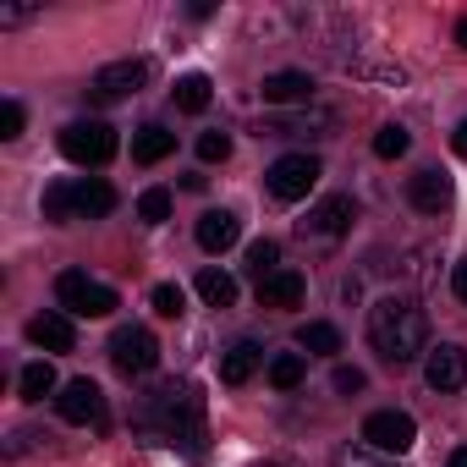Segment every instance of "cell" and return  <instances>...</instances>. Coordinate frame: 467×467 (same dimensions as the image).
Wrapping results in <instances>:
<instances>
[{"mask_svg": "<svg viewBox=\"0 0 467 467\" xmlns=\"http://www.w3.org/2000/svg\"><path fill=\"white\" fill-rule=\"evenodd\" d=\"M0 138H23V105L17 99L0 105Z\"/></svg>", "mask_w": 467, "mask_h": 467, "instance_id": "32", "label": "cell"}, {"mask_svg": "<svg viewBox=\"0 0 467 467\" xmlns=\"http://www.w3.org/2000/svg\"><path fill=\"white\" fill-rule=\"evenodd\" d=\"M56 412H61L67 423H78V429H105V423H110L105 390H99L94 379H67L61 396H56Z\"/></svg>", "mask_w": 467, "mask_h": 467, "instance_id": "10", "label": "cell"}, {"mask_svg": "<svg viewBox=\"0 0 467 467\" xmlns=\"http://www.w3.org/2000/svg\"><path fill=\"white\" fill-rule=\"evenodd\" d=\"M352 220H358L352 198L347 192H330V198H319L308 209V220H297V237L303 243H336V237H347V231H352Z\"/></svg>", "mask_w": 467, "mask_h": 467, "instance_id": "7", "label": "cell"}, {"mask_svg": "<svg viewBox=\"0 0 467 467\" xmlns=\"http://www.w3.org/2000/svg\"><path fill=\"white\" fill-rule=\"evenodd\" d=\"M61 154L72 165H105V160H116V127L72 121V127H61Z\"/></svg>", "mask_w": 467, "mask_h": 467, "instance_id": "6", "label": "cell"}, {"mask_svg": "<svg viewBox=\"0 0 467 467\" xmlns=\"http://www.w3.org/2000/svg\"><path fill=\"white\" fill-rule=\"evenodd\" d=\"M451 467H467V445H462V451H451Z\"/></svg>", "mask_w": 467, "mask_h": 467, "instance_id": "38", "label": "cell"}, {"mask_svg": "<svg viewBox=\"0 0 467 467\" xmlns=\"http://www.w3.org/2000/svg\"><path fill=\"white\" fill-rule=\"evenodd\" d=\"M330 127H336L330 110H292V116H270L265 121L270 138H325Z\"/></svg>", "mask_w": 467, "mask_h": 467, "instance_id": "14", "label": "cell"}, {"mask_svg": "<svg viewBox=\"0 0 467 467\" xmlns=\"http://www.w3.org/2000/svg\"><path fill=\"white\" fill-rule=\"evenodd\" d=\"M407 198H412V209L440 214V209H451V176H445V171H418V176L407 182Z\"/></svg>", "mask_w": 467, "mask_h": 467, "instance_id": "16", "label": "cell"}, {"mask_svg": "<svg viewBox=\"0 0 467 467\" xmlns=\"http://www.w3.org/2000/svg\"><path fill=\"white\" fill-rule=\"evenodd\" d=\"M182 308H187V297H182V286H154V314H165V319H182Z\"/></svg>", "mask_w": 467, "mask_h": 467, "instance_id": "30", "label": "cell"}, {"mask_svg": "<svg viewBox=\"0 0 467 467\" xmlns=\"http://www.w3.org/2000/svg\"><path fill=\"white\" fill-rule=\"evenodd\" d=\"M456 45H462V50H467V17H462V23H456Z\"/></svg>", "mask_w": 467, "mask_h": 467, "instance_id": "37", "label": "cell"}, {"mask_svg": "<svg viewBox=\"0 0 467 467\" xmlns=\"http://www.w3.org/2000/svg\"><path fill=\"white\" fill-rule=\"evenodd\" d=\"M39 6H0V28H17V23H28Z\"/></svg>", "mask_w": 467, "mask_h": 467, "instance_id": "34", "label": "cell"}, {"mask_svg": "<svg viewBox=\"0 0 467 467\" xmlns=\"http://www.w3.org/2000/svg\"><path fill=\"white\" fill-rule=\"evenodd\" d=\"M198 160H209V165L214 160H231V132H203L198 138Z\"/></svg>", "mask_w": 467, "mask_h": 467, "instance_id": "31", "label": "cell"}, {"mask_svg": "<svg viewBox=\"0 0 467 467\" xmlns=\"http://www.w3.org/2000/svg\"><path fill=\"white\" fill-rule=\"evenodd\" d=\"M237 237H243V220L231 214V209H209V214L198 220V248H203V254H225Z\"/></svg>", "mask_w": 467, "mask_h": 467, "instance_id": "15", "label": "cell"}, {"mask_svg": "<svg viewBox=\"0 0 467 467\" xmlns=\"http://www.w3.org/2000/svg\"><path fill=\"white\" fill-rule=\"evenodd\" d=\"M423 379H429V390H440V396L462 390V385H467V352H462L456 341L429 347V358H423Z\"/></svg>", "mask_w": 467, "mask_h": 467, "instance_id": "12", "label": "cell"}, {"mask_svg": "<svg viewBox=\"0 0 467 467\" xmlns=\"http://www.w3.org/2000/svg\"><path fill=\"white\" fill-rule=\"evenodd\" d=\"M303 374H308L303 352H275V358H270V385H275V390H297Z\"/></svg>", "mask_w": 467, "mask_h": 467, "instance_id": "24", "label": "cell"}, {"mask_svg": "<svg viewBox=\"0 0 467 467\" xmlns=\"http://www.w3.org/2000/svg\"><path fill=\"white\" fill-rule=\"evenodd\" d=\"M275 270H281V248H275L270 237L254 243V248H248V275H254V281H270Z\"/></svg>", "mask_w": 467, "mask_h": 467, "instance_id": "27", "label": "cell"}, {"mask_svg": "<svg viewBox=\"0 0 467 467\" xmlns=\"http://www.w3.org/2000/svg\"><path fill=\"white\" fill-rule=\"evenodd\" d=\"M363 385H368V379H363V368H336V390H341V396H358Z\"/></svg>", "mask_w": 467, "mask_h": 467, "instance_id": "33", "label": "cell"}, {"mask_svg": "<svg viewBox=\"0 0 467 467\" xmlns=\"http://www.w3.org/2000/svg\"><path fill=\"white\" fill-rule=\"evenodd\" d=\"M28 341L45 347V352H72L78 347V330H72L67 314H39V319H28Z\"/></svg>", "mask_w": 467, "mask_h": 467, "instance_id": "17", "label": "cell"}, {"mask_svg": "<svg viewBox=\"0 0 467 467\" xmlns=\"http://www.w3.org/2000/svg\"><path fill=\"white\" fill-rule=\"evenodd\" d=\"M308 292V281L297 270H275L270 281H259V308H297Z\"/></svg>", "mask_w": 467, "mask_h": 467, "instance_id": "19", "label": "cell"}, {"mask_svg": "<svg viewBox=\"0 0 467 467\" xmlns=\"http://www.w3.org/2000/svg\"><path fill=\"white\" fill-rule=\"evenodd\" d=\"M116 209V187L99 176H78V182H50L45 187V220L50 225H72V220H105Z\"/></svg>", "mask_w": 467, "mask_h": 467, "instance_id": "2", "label": "cell"}, {"mask_svg": "<svg viewBox=\"0 0 467 467\" xmlns=\"http://www.w3.org/2000/svg\"><path fill=\"white\" fill-rule=\"evenodd\" d=\"M451 292H456V303H467V254H462L456 270H451Z\"/></svg>", "mask_w": 467, "mask_h": 467, "instance_id": "35", "label": "cell"}, {"mask_svg": "<svg viewBox=\"0 0 467 467\" xmlns=\"http://www.w3.org/2000/svg\"><path fill=\"white\" fill-rule=\"evenodd\" d=\"M138 220H143V225H165V220H171V192H165V187H149V192L138 198Z\"/></svg>", "mask_w": 467, "mask_h": 467, "instance_id": "29", "label": "cell"}, {"mask_svg": "<svg viewBox=\"0 0 467 467\" xmlns=\"http://www.w3.org/2000/svg\"><path fill=\"white\" fill-rule=\"evenodd\" d=\"M297 347L314 352V358H336V352H341V330L325 325V319H308V325L297 330Z\"/></svg>", "mask_w": 467, "mask_h": 467, "instance_id": "22", "label": "cell"}, {"mask_svg": "<svg viewBox=\"0 0 467 467\" xmlns=\"http://www.w3.org/2000/svg\"><path fill=\"white\" fill-rule=\"evenodd\" d=\"M363 440H368V451H379V456H407L412 440H418V423H412L407 412L385 407V412H368V418H363Z\"/></svg>", "mask_w": 467, "mask_h": 467, "instance_id": "11", "label": "cell"}, {"mask_svg": "<svg viewBox=\"0 0 467 467\" xmlns=\"http://www.w3.org/2000/svg\"><path fill=\"white\" fill-rule=\"evenodd\" d=\"M56 297H61L67 314H83V319H105V314L121 308V297H116L105 281L83 275V270H61V275H56Z\"/></svg>", "mask_w": 467, "mask_h": 467, "instance_id": "4", "label": "cell"}, {"mask_svg": "<svg viewBox=\"0 0 467 467\" xmlns=\"http://www.w3.org/2000/svg\"><path fill=\"white\" fill-rule=\"evenodd\" d=\"M259 94H265V105H303V110H308L314 78H308V72H270V78L259 83Z\"/></svg>", "mask_w": 467, "mask_h": 467, "instance_id": "13", "label": "cell"}, {"mask_svg": "<svg viewBox=\"0 0 467 467\" xmlns=\"http://www.w3.org/2000/svg\"><path fill=\"white\" fill-rule=\"evenodd\" d=\"M451 149H456V154H467V121H462V127L451 132Z\"/></svg>", "mask_w": 467, "mask_h": 467, "instance_id": "36", "label": "cell"}, {"mask_svg": "<svg viewBox=\"0 0 467 467\" xmlns=\"http://www.w3.org/2000/svg\"><path fill=\"white\" fill-rule=\"evenodd\" d=\"M259 363H265V347L259 341H237V347H225V358H220V379L225 385H248L259 374Z\"/></svg>", "mask_w": 467, "mask_h": 467, "instance_id": "18", "label": "cell"}, {"mask_svg": "<svg viewBox=\"0 0 467 467\" xmlns=\"http://www.w3.org/2000/svg\"><path fill=\"white\" fill-rule=\"evenodd\" d=\"M265 467H286V462H265Z\"/></svg>", "mask_w": 467, "mask_h": 467, "instance_id": "39", "label": "cell"}, {"mask_svg": "<svg viewBox=\"0 0 467 467\" xmlns=\"http://www.w3.org/2000/svg\"><path fill=\"white\" fill-rule=\"evenodd\" d=\"M110 363H116L127 379L149 374V368L160 363V341H154V330H143V325H121V330L110 336Z\"/></svg>", "mask_w": 467, "mask_h": 467, "instance_id": "9", "label": "cell"}, {"mask_svg": "<svg viewBox=\"0 0 467 467\" xmlns=\"http://www.w3.org/2000/svg\"><path fill=\"white\" fill-rule=\"evenodd\" d=\"M198 297L209 308H231V303H237V281H231L225 270H198Z\"/></svg>", "mask_w": 467, "mask_h": 467, "instance_id": "23", "label": "cell"}, {"mask_svg": "<svg viewBox=\"0 0 467 467\" xmlns=\"http://www.w3.org/2000/svg\"><path fill=\"white\" fill-rule=\"evenodd\" d=\"M319 176H325V165H319L314 154H281V160L265 171V187H270V198L297 203V198H308V192L319 187Z\"/></svg>", "mask_w": 467, "mask_h": 467, "instance_id": "5", "label": "cell"}, {"mask_svg": "<svg viewBox=\"0 0 467 467\" xmlns=\"http://www.w3.org/2000/svg\"><path fill=\"white\" fill-rule=\"evenodd\" d=\"M198 418H203V407H198V390L192 385H154L149 396H143V407H138V423L143 429H154V434H165V440H182L187 429H198Z\"/></svg>", "mask_w": 467, "mask_h": 467, "instance_id": "3", "label": "cell"}, {"mask_svg": "<svg viewBox=\"0 0 467 467\" xmlns=\"http://www.w3.org/2000/svg\"><path fill=\"white\" fill-rule=\"evenodd\" d=\"M50 390H56V368H50V363H28V368L17 374V396H23V401H45Z\"/></svg>", "mask_w": 467, "mask_h": 467, "instance_id": "25", "label": "cell"}, {"mask_svg": "<svg viewBox=\"0 0 467 467\" xmlns=\"http://www.w3.org/2000/svg\"><path fill=\"white\" fill-rule=\"evenodd\" d=\"M176 110H187V116H203L209 110V99H214V83L203 78V72H187V78H176Z\"/></svg>", "mask_w": 467, "mask_h": 467, "instance_id": "21", "label": "cell"}, {"mask_svg": "<svg viewBox=\"0 0 467 467\" xmlns=\"http://www.w3.org/2000/svg\"><path fill=\"white\" fill-rule=\"evenodd\" d=\"M407 143H412V138H407V127H401V121H385V127L374 132V154H379V160H401V154H407Z\"/></svg>", "mask_w": 467, "mask_h": 467, "instance_id": "26", "label": "cell"}, {"mask_svg": "<svg viewBox=\"0 0 467 467\" xmlns=\"http://www.w3.org/2000/svg\"><path fill=\"white\" fill-rule=\"evenodd\" d=\"M149 83V61H110V67H99L94 78H88V99L94 105H116V99H132L138 88Z\"/></svg>", "mask_w": 467, "mask_h": 467, "instance_id": "8", "label": "cell"}, {"mask_svg": "<svg viewBox=\"0 0 467 467\" xmlns=\"http://www.w3.org/2000/svg\"><path fill=\"white\" fill-rule=\"evenodd\" d=\"M171 149H176V132H165L160 121H149V127L132 132V160H138V165H160Z\"/></svg>", "mask_w": 467, "mask_h": 467, "instance_id": "20", "label": "cell"}, {"mask_svg": "<svg viewBox=\"0 0 467 467\" xmlns=\"http://www.w3.org/2000/svg\"><path fill=\"white\" fill-rule=\"evenodd\" d=\"M368 347L396 368L412 358H429V314L407 297H379L368 308Z\"/></svg>", "mask_w": 467, "mask_h": 467, "instance_id": "1", "label": "cell"}, {"mask_svg": "<svg viewBox=\"0 0 467 467\" xmlns=\"http://www.w3.org/2000/svg\"><path fill=\"white\" fill-rule=\"evenodd\" d=\"M330 462H336V467H401L396 456H379V451H368V445H341Z\"/></svg>", "mask_w": 467, "mask_h": 467, "instance_id": "28", "label": "cell"}]
</instances>
